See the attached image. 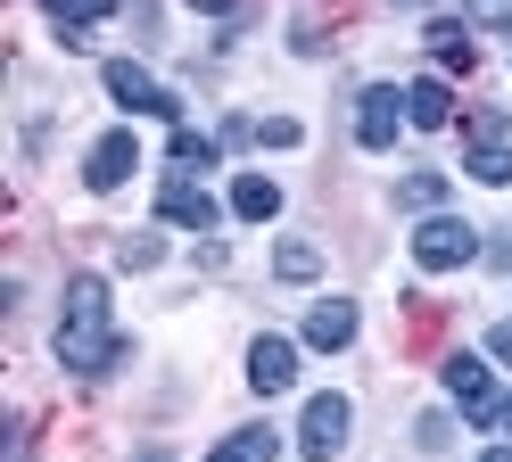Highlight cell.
Masks as SVG:
<instances>
[{
    "instance_id": "obj_2",
    "label": "cell",
    "mask_w": 512,
    "mask_h": 462,
    "mask_svg": "<svg viewBox=\"0 0 512 462\" xmlns=\"http://www.w3.org/2000/svg\"><path fill=\"white\" fill-rule=\"evenodd\" d=\"M471 256H479V231L463 215H430L413 231V264H422V273H463Z\"/></svg>"
},
{
    "instance_id": "obj_27",
    "label": "cell",
    "mask_w": 512,
    "mask_h": 462,
    "mask_svg": "<svg viewBox=\"0 0 512 462\" xmlns=\"http://www.w3.org/2000/svg\"><path fill=\"white\" fill-rule=\"evenodd\" d=\"M141 462H174V454H141Z\"/></svg>"
},
{
    "instance_id": "obj_21",
    "label": "cell",
    "mask_w": 512,
    "mask_h": 462,
    "mask_svg": "<svg viewBox=\"0 0 512 462\" xmlns=\"http://www.w3.org/2000/svg\"><path fill=\"white\" fill-rule=\"evenodd\" d=\"M174 165H215V141H207V132H174Z\"/></svg>"
},
{
    "instance_id": "obj_20",
    "label": "cell",
    "mask_w": 512,
    "mask_h": 462,
    "mask_svg": "<svg viewBox=\"0 0 512 462\" xmlns=\"http://www.w3.org/2000/svg\"><path fill=\"white\" fill-rule=\"evenodd\" d=\"M463 17L488 25V33H512V0H463Z\"/></svg>"
},
{
    "instance_id": "obj_1",
    "label": "cell",
    "mask_w": 512,
    "mask_h": 462,
    "mask_svg": "<svg viewBox=\"0 0 512 462\" xmlns=\"http://www.w3.org/2000/svg\"><path fill=\"white\" fill-rule=\"evenodd\" d=\"M124 355H133V339H116V322H108V281L75 273L67 281V314H58V363L83 372V380H100V372H116Z\"/></svg>"
},
{
    "instance_id": "obj_26",
    "label": "cell",
    "mask_w": 512,
    "mask_h": 462,
    "mask_svg": "<svg viewBox=\"0 0 512 462\" xmlns=\"http://www.w3.org/2000/svg\"><path fill=\"white\" fill-rule=\"evenodd\" d=\"M479 462H512V446H488V454H479Z\"/></svg>"
},
{
    "instance_id": "obj_9",
    "label": "cell",
    "mask_w": 512,
    "mask_h": 462,
    "mask_svg": "<svg viewBox=\"0 0 512 462\" xmlns=\"http://www.w3.org/2000/svg\"><path fill=\"white\" fill-rule=\"evenodd\" d=\"M290 380H298V339H256L248 347V388L256 396H281Z\"/></svg>"
},
{
    "instance_id": "obj_16",
    "label": "cell",
    "mask_w": 512,
    "mask_h": 462,
    "mask_svg": "<svg viewBox=\"0 0 512 462\" xmlns=\"http://www.w3.org/2000/svg\"><path fill=\"white\" fill-rule=\"evenodd\" d=\"M463 174H471V182H488V190H496V182H512V149H504V141H471Z\"/></svg>"
},
{
    "instance_id": "obj_18",
    "label": "cell",
    "mask_w": 512,
    "mask_h": 462,
    "mask_svg": "<svg viewBox=\"0 0 512 462\" xmlns=\"http://www.w3.org/2000/svg\"><path fill=\"white\" fill-rule=\"evenodd\" d=\"M157 256H166V240H157V231H141V240H116V264H124V273H149Z\"/></svg>"
},
{
    "instance_id": "obj_17",
    "label": "cell",
    "mask_w": 512,
    "mask_h": 462,
    "mask_svg": "<svg viewBox=\"0 0 512 462\" xmlns=\"http://www.w3.org/2000/svg\"><path fill=\"white\" fill-rule=\"evenodd\" d=\"M273 273L281 281H314V273H323V248H314V240H281L273 248Z\"/></svg>"
},
{
    "instance_id": "obj_15",
    "label": "cell",
    "mask_w": 512,
    "mask_h": 462,
    "mask_svg": "<svg viewBox=\"0 0 512 462\" xmlns=\"http://www.w3.org/2000/svg\"><path fill=\"white\" fill-rule=\"evenodd\" d=\"M273 454H281V429H232L207 462H273Z\"/></svg>"
},
{
    "instance_id": "obj_22",
    "label": "cell",
    "mask_w": 512,
    "mask_h": 462,
    "mask_svg": "<svg viewBox=\"0 0 512 462\" xmlns=\"http://www.w3.org/2000/svg\"><path fill=\"white\" fill-rule=\"evenodd\" d=\"M256 141H265V149H298V124L290 116H265V124H256Z\"/></svg>"
},
{
    "instance_id": "obj_25",
    "label": "cell",
    "mask_w": 512,
    "mask_h": 462,
    "mask_svg": "<svg viewBox=\"0 0 512 462\" xmlns=\"http://www.w3.org/2000/svg\"><path fill=\"white\" fill-rule=\"evenodd\" d=\"M496 429H504V438H512V396H504V413H496Z\"/></svg>"
},
{
    "instance_id": "obj_11",
    "label": "cell",
    "mask_w": 512,
    "mask_h": 462,
    "mask_svg": "<svg viewBox=\"0 0 512 462\" xmlns=\"http://www.w3.org/2000/svg\"><path fill=\"white\" fill-rule=\"evenodd\" d=\"M446 116H455V91H446L438 75H422V83H405V124H422V132H438Z\"/></svg>"
},
{
    "instance_id": "obj_14",
    "label": "cell",
    "mask_w": 512,
    "mask_h": 462,
    "mask_svg": "<svg viewBox=\"0 0 512 462\" xmlns=\"http://www.w3.org/2000/svg\"><path fill=\"white\" fill-rule=\"evenodd\" d=\"M42 9H50V25H58V42H67V50H83V42H91L83 25H91V17H108L116 0H42Z\"/></svg>"
},
{
    "instance_id": "obj_23",
    "label": "cell",
    "mask_w": 512,
    "mask_h": 462,
    "mask_svg": "<svg viewBox=\"0 0 512 462\" xmlns=\"http://www.w3.org/2000/svg\"><path fill=\"white\" fill-rule=\"evenodd\" d=\"M488 355H496V363H512V322H496V330H488Z\"/></svg>"
},
{
    "instance_id": "obj_24",
    "label": "cell",
    "mask_w": 512,
    "mask_h": 462,
    "mask_svg": "<svg viewBox=\"0 0 512 462\" xmlns=\"http://www.w3.org/2000/svg\"><path fill=\"white\" fill-rule=\"evenodd\" d=\"M190 9H207V17H223V9H232V0H190Z\"/></svg>"
},
{
    "instance_id": "obj_7",
    "label": "cell",
    "mask_w": 512,
    "mask_h": 462,
    "mask_svg": "<svg viewBox=\"0 0 512 462\" xmlns=\"http://www.w3.org/2000/svg\"><path fill=\"white\" fill-rule=\"evenodd\" d=\"M133 165H141V141H133V132H108V141H91L83 182L91 190H124V182H133Z\"/></svg>"
},
{
    "instance_id": "obj_4",
    "label": "cell",
    "mask_w": 512,
    "mask_h": 462,
    "mask_svg": "<svg viewBox=\"0 0 512 462\" xmlns=\"http://www.w3.org/2000/svg\"><path fill=\"white\" fill-rule=\"evenodd\" d=\"M446 396L471 413V421H496L504 413V396H496V372L479 355H446Z\"/></svg>"
},
{
    "instance_id": "obj_8",
    "label": "cell",
    "mask_w": 512,
    "mask_h": 462,
    "mask_svg": "<svg viewBox=\"0 0 512 462\" xmlns=\"http://www.w3.org/2000/svg\"><path fill=\"white\" fill-rule=\"evenodd\" d=\"M157 215H166L174 231H215V215H223V207H215V198L190 182V174H174L166 190H157Z\"/></svg>"
},
{
    "instance_id": "obj_5",
    "label": "cell",
    "mask_w": 512,
    "mask_h": 462,
    "mask_svg": "<svg viewBox=\"0 0 512 462\" xmlns=\"http://www.w3.org/2000/svg\"><path fill=\"white\" fill-rule=\"evenodd\" d=\"M347 429H356V405H347V396L331 388V396H314V405H306V421H298V446H306L314 462H323V454H339V446H347Z\"/></svg>"
},
{
    "instance_id": "obj_6",
    "label": "cell",
    "mask_w": 512,
    "mask_h": 462,
    "mask_svg": "<svg viewBox=\"0 0 512 462\" xmlns=\"http://www.w3.org/2000/svg\"><path fill=\"white\" fill-rule=\"evenodd\" d=\"M397 124H405V91H397V83H372V91L356 99V141H364V149H389Z\"/></svg>"
},
{
    "instance_id": "obj_10",
    "label": "cell",
    "mask_w": 512,
    "mask_h": 462,
    "mask_svg": "<svg viewBox=\"0 0 512 462\" xmlns=\"http://www.w3.org/2000/svg\"><path fill=\"white\" fill-rule=\"evenodd\" d=\"M347 339H356V297H314V314H306V347L339 355Z\"/></svg>"
},
{
    "instance_id": "obj_3",
    "label": "cell",
    "mask_w": 512,
    "mask_h": 462,
    "mask_svg": "<svg viewBox=\"0 0 512 462\" xmlns=\"http://www.w3.org/2000/svg\"><path fill=\"white\" fill-rule=\"evenodd\" d=\"M100 75H108V99H116V108H133V116H174V91L157 83L149 66H133V58H108Z\"/></svg>"
},
{
    "instance_id": "obj_13",
    "label": "cell",
    "mask_w": 512,
    "mask_h": 462,
    "mask_svg": "<svg viewBox=\"0 0 512 462\" xmlns=\"http://www.w3.org/2000/svg\"><path fill=\"white\" fill-rule=\"evenodd\" d=\"M430 58L446 66V75H471V66H479V50H471V33H463L455 17H430Z\"/></svg>"
},
{
    "instance_id": "obj_19",
    "label": "cell",
    "mask_w": 512,
    "mask_h": 462,
    "mask_svg": "<svg viewBox=\"0 0 512 462\" xmlns=\"http://www.w3.org/2000/svg\"><path fill=\"white\" fill-rule=\"evenodd\" d=\"M438 198H446V182H438V174H405V182H397V207H422V215H430Z\"/></svg>"
},
{
    "instance_id": "obj_12",
    "label": "cell",
    "mask_w": 512,
    "mask_h": 462,
    "mask_svg": "<svg viewBox=\"0 0 512 462\" xmlns=\"http://www.w3.org/2000/svg\"><path fill=\"white\" fill-rule=\"evenodd\" d=\"M232 215H240V223H273V215H281V182H273V174H240V182H232Z\"/></svg>"
}]
</instances>
